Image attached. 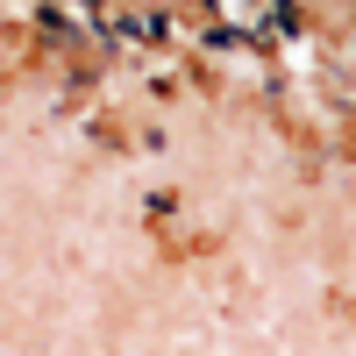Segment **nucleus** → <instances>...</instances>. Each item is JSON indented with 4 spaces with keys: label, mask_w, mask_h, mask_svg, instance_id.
Here are the masks:
<instances>
[{
    "label": "nucleus",
    "mask_w": 356,
    "mask_h": 356,
    "mask_svg": "<svg viewBox=\"0 0 356 356\" xmlns=\"http://www.w3.org/2000/svg\"><path fill=\"white\" fill-rule=\"evenodd\" d=\"M349 8H356V0H349Z\"/></svg>",
    "instance_id": "1"
}]
</instances>
